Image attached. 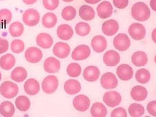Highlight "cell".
I'll return each instance as SVG.
<instances>
[{"label":"cell","instance_id":"cell-4","mask_svg":"<svg viewBox=\"0 0 156 117\" xmlns=\"http://www.w3.org/2000/svg\"><path fill=\"white\" fill-rule=\"evenodd\" d=\"M58 87V80L54 75H50L44 78L42 83V89L44 93L51 94L56 91Z\"/></svg>","mask_w":156,"mask_h":117},{"label":"cell","instance_id":"cell-17","mask_svg":"<svg viewBox=\"0 0 156 117\" xmlns=\"http://www.w3.org/2000/svg\"><path fill=\"white\" fill-rule=\"evenodd\" d=\"M44 69L47 73H57L60 69V61L54 57H49L45 60L44 63Z\"/></svg>","mask_w":156,"mask_h":117},{"label":"cell","instance_id":"cell-46","mask_svg":"<svg viewBox=\"0 0 156 117\" xmlns=\"http://www.w3.org/2000/svg\"><path fill=\"white\" fill-rule=\"evenodd\" d=\"M150 6L153 9V11H156V0H151Z\"/></svg>","mask_w":156,"mask_h":117},{"label":"cell","instance_id":"cell-28","mask_svg":"<svg viewBox=\"0 0 156 117\" xmlns=\"http://www.w3.org/2000/svg\"><path fill=\"white\" fill-rule=\"evenodd\" d=\"M79 14L80 18L85 21L92 20L95 17L94 10L87 5H83L80 6Z\"/></svg>","mask_w":156,"mask_h":117},{"label":"cell","instance_id":"cell-15","mask_svg":"<svg viewBox=\"0 0 156 117\" xmlns=\"http://www.w3.org/2000/svg\"><path fill=\"white\" fill-rule=\"evenodd\" d=\"M119 24L115 19H109L105 21L102 24V31L105 36H112L119 31Z\"/></svg>","mask_w":156,"mask_h":117},{"label":"cell","instance_id":"cell-12","mask_svg":"<svg viewBox=\"0 0 156 117\" xmlns=\"http://www.w3.org/2000/svg\"><path fill=\"white\" fill-rule=\"evenodd\" d=\"M53 53L58 58H65L70 53V46L65 42H58L53 47Z\"/></svg>","mask_w":156,"mask_h":117},{"label":"cell","instance_id":"cell-31","mask_svg":"<svg viewBox=\"0 0 156 117\" xmlns=\"http://www.w3.org/2000/svg\"><path fill=\"white\" fill-rule=\"evenodd\" d=\"M16 105L17 109L21 112H27L31 106V102L26 96H20L16 100Z\"/></svg>","mask_w":156,"mask_h":117},{"label":"cell","instance_id":"cell-22","mask_svg":"<svg viewBox=\"0 0 156 117\" xmlns=\"http://www.w3.org/2000/svg\"><path fill=\"white\" fill-rule=\"evenodd\" d=\"M64 89L65 92L69 95H74L79 93L81 89V85L76 80L69 79L65 83Z\"/></svg>","mask_w":156,"mask_h":117},{"label":"cell","instance_id":"cell-18","mask_svg":"<svg viewBox=\"0 0 156 117\" xmlns=\"http://www.w3.org/2000/svg\"><path fill=\"white\" fill-rule=\"evenodd\" d=\"M24 89L25 92L30 96L36 95L40 90L39 82L34 78H29L25 82Z\"/></svg>","mask_w":156,"mask_h":117},{"label":"cell","instance_id":"cell-29","mask_svg":"<svg viewBox=\"0 0 156 117\" xmlns=\"http://www.w3.org/2000/svg\"><path fill=\"white\" fill-rule=\"evenodd\" d=\"M91 115L94 117H104L106 116L108 112L107 109L104 104L97 102L92 105L90 109Z\"/></svg>","mask_w":156,"mask_h":117},{"label":"cell","instance_id":"cell-37","mask_svg":"<svg viewBox=\"0 0 156 117\" xmlns=\"http://www.w3.org/2000/svg\"><path fill=\"white\" fill-rule=\"evenodd\" d=\"M76 15V9L72 6H66L62 9L61 16L65 20L71 21L75 18Z\"/></svg>","mask_w":156,"mask_h":117},{"label":"cell","instance_id":"cell-33","mask_svg":"<svg viewBox=\"0 0 156 117\" xmlns=\"http://www.w3.org/2000/svg\"><path fill=\"white\" fill-rule=\"evenodd\" d=\"M24 28L23 24L19 22H15L12 23L9 28L10 35L14 38L21 36L24 33Z\"/></svg>","mask_w":156,"mask_h":117},{"label":"cell","instance_id":"cell-11","mask_svg":"<svg viewBox=\"0 0 156 117\" xmlns=\"http://www.w3.org/2000/svg\"><path fill=\"white\" fill-rule=\"evenodd\" d=\"M73 105L76 110L79 112L87 111L89 109L90 105V98L87 96L83 95V94H80V95L76 96L74 98L73 101Z\"/></svg>","mask_w":156,"mask_h":117},{"label":"cell","instance_id":"cell-39","mask_svg":"<svg viewBox=\"0 0 156 117\" xmlns=\"http://www.w3.org/2000/svg\"><path fill=\"white\" fill-rule=\"evenodd\" d=\"M25 45L24 42L21 40H14L11 42V51L15 53H20L24 50Z\"/></svg>","mask_w":156,"mask_h":117},{"label":"cell","instance_id":"cell-50","mask_svg":"<svg viewBox=\"0 0 156 117\" xmlns=\"http://www.w3.org/2000/svg\"><path fill=\"white\" fill-rule=\"evenodd\" d=\"M62 1L65 2H67V3H69V2H72L74 1V0H62Z\"/></svg>","mask_w":156,"mask_h":117},{"label":"cell","instance_id":"cell-14","mask_svg":"<svg viewBox=\"0 0 156 117\" xmlns=\"http://www.w3.org/2000/svg\"><path fill=\"white\" fill-rule=\"evenodd\" d=\"M117 74L118 78L122 81H129L133 76V69L128 64H122L117 67Z\"/></svg>","mask_w":156,"mask_h":117},{"label":"cell","instance_id":"cell-36","mask_svg":"<svg viewBox=\"0 0 156 117\" xmlns=\"http://www.w3.org/2000/svg\"><path fill=\"white\" fill-rule=\"evenodd\" d=\"M81 67L76 63H72L67 66V73L68 76L72 77V78H76V77L79 76L80 74H81Z\"/></svg>","mask_w":156,"mask_h":117},{"label":"cell","instance_id":"cell-7","mask_svg":"<svg viewBox=\"0 0 156 117\" xmlns=\"http://www.w3.org/2000/svg\"><path fill=\"white\" fill-rule=\"evenodd\" d=\"M115 48L119 51L128 50L130 46V40L126 34L119 33L113 40Z\"/></svg>","mask_w":156,"mask_h":117},{"label":"cell","instance_id":"cell-45","mask_svg":"<svg viewBox=\"0 0 156 117\" xmlns=\"http://www.w3.org/2000/svg\"><path fill=\"white\" fill-rule=\"evenodd\" d=\"M9 44L7 40L0 38V54L6 53L8 51Z\"/></svg>","mask_w":156,"mask_h":117},{"label":"cell","instance_id":"cell-26","mask_svg":"<svg viewBox=\"0 0 156 117\" xmlns=\"http://www.w3.org/2000/svg\"><path fill=\"white\" fill-rule=\"evenodd\" d=\"M16 64V58L13 55L7 53L0 58V67L4 70H10Z\"/></svg>","mask_w":156,"mask_h":117},{"label":"cell","instance_id":"cell-24","mask_svg":"<svg viewBox=\"0 0 156 117\" xmlns=\"http://www.w3.org/2000/svg\"><path fill=\"white\" fill-rule=\"evenodd\" d=\"M148 91L144 87L137 85L131 89L130 96L133 100L136 101H143L147 98Z\"/></svg>","mask_w":156,"mask_h":117},{"label":"cell","instance_id":"cell-40","mask_svg":"<svg viewBox=\"0 0 156 117\" xmlns=\"http://www.w3.org/2000/svg\"><path fill=\"white\" fill-rule=\"evenodd\" d=\"M12 13L9 9H4L0 10V24H8L12 19Z\"/></svg>","mask_w":156,"mask_h":117},{"label":"cell","instance_id":"cell-3","mask_svg":"<svg viewBox=\"0 0 156 117\" xmlns=\"http://www.w3.org/2000/svg\"><path fill=\"white\" fill-rule=\"evenodd\" d=\"M40 13L36 9H29L24 12L22 15V20L28 26H34L40 22Z\"/></svg>","mask_w":156,"mask_h":117},{"label":"cell","instance_id":"cell-27","mask_svg":"<svg viewBox=\"0 0 156 117\" xmlns=\"http://www.w3.org/2000/svg\"><path fill=\"white\" fill-rule=\"evenodd\" d=\"M28 73L26 69L22 67H17L15 68L11 74V78L17 83H22L26 80Z\"/></svg>","mask_w":156,"mask_h":117},{"label":"cell","instance_id":"cell-44","mask_svg":"<svg viewBox=\"0 0 156 117\" xmlns=\"http://www.w3.org/2000/svg\"><path fill=\"white\" fill-rule=\"evenodd\" d=\"M147 111L151 116H156V101H152L148 103Z\"/></svg>","mask_w":156,"mask_h":117},{"label":"cell","instance_id":"cell-42","mask_svg":"<svg viewBox=\"0 0 156 117\" xmlns=\"http://www.w3.org/2000/svg\"><path fill=\"white\" fill-rule=\"evenodd\" d=\"M110 116L112 117L115 116H122V117H126L127 116V112L126 109L123 108H117L112 110Z\"/></svg>","mask_w":156,"mask_h":117},{"label":"cell","instance_id":"cell-21","mask_svg":"<svg viewBox=\"0 0 156 117\" xmlns=\"http://www.w3.org/2000/svg\"><path fill=\"white\" fill-rule=\"evenodd\" d=\"M74 31L68 24H63L60 25L57 29V36L62 40H69L72 38Z\"/></svg>","mask_w":156,"mask_h":117},{"label":"cell","instance_id":"cell-19","mask_svg":"<svg viewBox=\"0 0 156 117\" xmlns=\"http://www.w3.org/2000/svg\"><path fill=\"white\" fill-rule=\"evenodd\" d=\"M100 70L95 66H88L83 71V78L88 82H94L99 79L100 76Z\"/></svg>","mask_w":156,"mask_h":117},{"label":"cell","instance_id":"cell-35","mask_svg":"<svg viewBox=\"0 0 156 117\" xmlns=\"http://www.w3.org/2000/svg\"><path fill=\"white\" fill-rule=\"evenodd\" d=\"M145 112V109L144 106L141 104L133 103L130 105L128 108V113L130 116L138 117L144 115Z\"/></svg>","mask_w":156,"mask_h":117},{"label":"cell","instance_id":"cell-8","mask_svg":"<svg viewBox=\"0 0 156 117\" xmlns=\"http://www.w3.org/2000/svg\"><path fill=\"white\" fill-rule=\"evenodd\" d=\"M104 103L110 108H115L119 105L122 102V96L116 91H108L104 95L103 98Z\"/></svg>","mask_w":156,"mask_h":117},{"label":"cell","instance_id":"cell-9","mask_svg":"<svg viewBox=\"0 0 156 117\" xmlns=\"http://www.w3.org/2000/svg\"><path fill=\"white\" fill-rule=\"evenodd\" d=\"M24 56L29 63L35 64L39 63L41 60L42 57H43V54H42V51L39 48L31 46L27 49L26 51H25Z\"/></svg>","mask_w":156,"mask_h":117},{"label":"cell","instance_id":"cell-2","mask_svg":"<svg viewBox=\"0 0 156 117\" xmlns=\"http://www.w3.org/2000/svg\"><path fill=\"white\" fill-rule=\"evenodd\" d=\"M19 88L17 84L11 81H6L0 86V94L7 99L15 98L18 94Z\"/></svg>","mask_w":156,"mask_h":117},{"label":"cell","instance_id":"cell-13","mask_svg":"<svg viewBox=\"0 0 156 117\" xmlns=\"http://www.w3.org/2000/svg\"><path fill=\"white\" fill-rule=\"evenodd\" d=\"M97 11L98 16L101 19H106L111 17L113 11L111 3L108 1L102 2L97 6Z\"/></svg>","mask_w":156,"mask_h":117},{"label":"cell","instance_id":"cell-10","mask_svg":"<svg viewBox=\"0 0 156 117\" xmlns=\"http://www.w3.org/2000/svg\"><path fill=\"white\" fill-rule=\"evenodd\" d=\"M101 84L102 88L105 89H112L117 88L118 80L114 74L111 72H106L101 78Z\"/></svg>","mask_w":156,"mask_h":117},{"label":"cell","instance_id":"cell-32","mask_svg":"<svg viewBox=\"0 0 156 117\" xmlns=\"http://www.w3.org/2000/svg\"><path fill=\"white\" fill-rule=\"evenodd\" d=\"M57 17L53 13H47L44 15L42 17V25L47 29H51L54 27L57 24Z\"/></svg>","mask_w":156,"mask_h":117},{"label":"cell","instance_id":"cell-49","mask_svg":"<svg viewBox=\"0 0 156 117\" xmlns=\"http://www.w3.org/2000/svg\"><path fill=\"white\" fill-rule=\"evenodd\" d=\"M155 33H156V29L153 30V33H152V39L154 42H156V39H155Z\"/></svg>","mask_w":156,"mask_h":117},{"label":"cell","instance_id":"cell-30","mask_svg":"<svg viewBox=\"0 0 156 117\" xmlns=\"http://www.w3.org/2000/svg\"><path fill=\"white\" fill-rule=\"evenodd\" d=\"M15 113L14 105L10 101H4L0 104V114L2 116L11 117Z\"/></svg>","mask_w":156,"mask_h":117},{"label":"cell","instance_id":"cell-34","mask_svg":"<svg viewBox=\"0 0 156 117\" xmlns=\"http://www.w3.org/2000/svg\"><path fill=\"white\" fill-rule=\"evenodd\" d=\"M135 78L139 83L146 84L148 83L151 79V74L147 69H140L135 74Z\"/></svg>","mask_w":156,"mask_h":117},{"label":"cell","instance_id":"cell-25","mask_svg":"<svg viewBox=\"0 0 156 117\" xmlns=\"http://www.w3.org/2000/svg\"><path fill=\"white\" fill-rule=\"evenodd\" d=\"M131 61L135 67H144L148 63L147 55L142 51L135 52L131 57Z\"/></svg>","mask_w":156,"mask_h":117},{"label":"cell","instance_id":"cell-52","mask_svg":"<svg viewBox=\"0 0 156 117\" xmlns=\"http://www.w3.org/2000/svg\"><path fill=\"white\" fill-rule=\"evenodd\" d=\"M0 1H3V0H0Z\"/></svg>","mask_w":156,"mask_h":117},{"label":"cell","instance_id":"cell-51","mask_svg":"<svg viewBox=\"0 0 156 117\" xmlns=\"http://www.w3.org/2000/svg\"><path fill=\"white\" fill-rule=\"evenodd\" d=\"M1 80H2V74L1 72H0V81H1Z\"/></svg>","mask_w":156,"mask_h":117},{"label":"cell","instance_id":"cell-47","mask_svg":"<svg viewBox=\"0 0 156 117\" xmlns=\"http://www.w3.org/2000/svg\"><path fill=\"white\" fill-rule=\"evenodd\" d=\"M22 1L24 2V3L27 5H32L36 3L37 0H22Z\"/></svg>","mask_w":156,"mask_h":117},{"label":"cell","instance_id":"cell-38","mask_svg":"<svg viewBox=\"0 0 156 117\" xmlns=\"http://www.w3.org/2000/svg\"><path fill=\"white\" fill-rule=\"evenodd\" d=\"M90 25L85 22H79L75 26V31L80 36H87L90 33Z\"/></svg>","mask_w":156,"mask_h":117},{"label":"cell","instance_id":"cell-1","mask_svg":"<svg viewBox=\"0 0 156 117\" xmlns=\"http://www.w3.org/2000/svg\"><path fill=\"white\" fill-rule=\"evenodd\" d=\"M131 15L135 20L144 22L150 18L151 11L148 6L144 2H137L131 9Z\"/></svg>","mask_w":156,"mask_h":117},{"label":"cell","instance_id":"cell-5","mask_svg":"<svg viewBox=\"0 0 156 117\" xmlns=\"http://www.w3.org/2000/svg\"><path fill=\"white\" fill-rule=\"evenodd\" d=\"M91 53L90 47L85 44H80L74 49L72 53V58L74 60L80 61L89 58Z\"/></svg>","mask_w":156,"mask_h":117},{"label":"cell","instance_id":"cell-20","mask_svg":"<svg viewBox=\"0 0 156 117\" xmlns=\"http://www.w3.org/2000/svg\"><path fill=\"white\" fill-rule=\"evenodd\" d=\"M91 45L93 50L97 53H101L107 48V41L104 36H96L92 38Z\"/></svg>","mask_w":156,"mask_h":117},{"label":"cell","instance_id":"cell-48","mask_svg":"<svg viewBox=\"0 0 156 117\" xmlns=\"http://www.w3.org/2000/svg\"><path fill=\"white\" fill-rule=\"evenodd\" d=\"M101 1V0H85V2L87 4H95L99 3V2Z\"/></svg>","mask_w":156,"mask_h":117},{"label":"cell","instance_id":"cell-43","mask_svg":"<svg viewBox=\"0 0 156 117\" xmlns=\"http://www.w3.org/2000/svg\"><path fill=\"white\" fill-rule=\"evenodd\" d=\"M128 3H129L128 0H113L114 6L119 9H124L126 8Z\"/></svg>","mask_w":156,"mask_h":117},{"label":"cell","instance_id":"cell-6","mask_svg":"<svg viewBox=\"0 0 156 117\" xmlns=\"http://www.w3.org/2000/svg\"><path fill=\"white\" fill-rule=\"evenodd\" d=\"M128 33L130 37L135 40H142L146 36V29L140 23H133L129 26Z\"/></svg>","mask_w":156,"mask_h":117},{"label":"cell","instance_id":"cell-41","mask_svg":"<svg viewBox=\"0 0 156 117\" xmlns=\"http://www.w3.org/2000/svg\"><path fill=\"white\" fill-rule=\"evenodd\" d=\"M44 7L49 11H54L59 5V0H42Z\"/></svg>","mask_w":156,"mask_h":117},{"label":"cell","instance_id":"cell-16","mask_svg":"<svg viewBox=\"0 0 156 117\" xmlns=\"http://www.w3.org/2000/svg\"><path fill=\"white\" fill-rule=\"evenodd\" d=\"M103 60L108 67H115L119 63L120 56L117 51L110 50L105 52L103 57Z\"/></svg>","mask_w":156,"mask_h":117},{"label":"cell","instance_id":"cell-23","mask_svg":"<svg viewBox=\"0 0 156 117\" xmlns=\"http://www.w3.org/2000/svg\"><path fill=\"white\" fill-rule=\"evenodd\" d=\"M53 42H54V40L48 33H39L36 38L37 44L42 49H49L52 46Z\"/></svg>","mask_w":156,"mask_h":117}]
</instances>
